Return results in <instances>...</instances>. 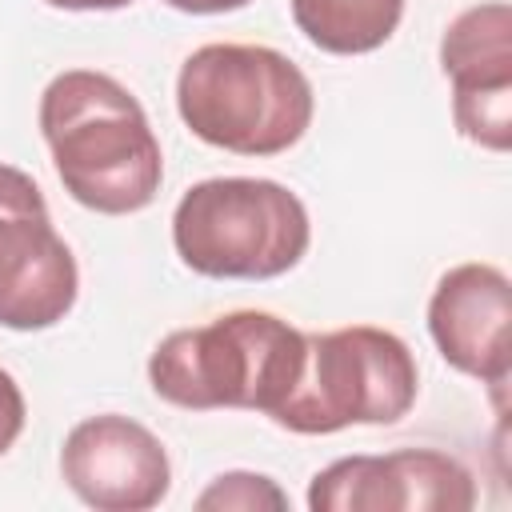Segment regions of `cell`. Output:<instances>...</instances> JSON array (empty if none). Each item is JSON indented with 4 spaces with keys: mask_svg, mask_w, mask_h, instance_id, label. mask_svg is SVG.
<instances>
[{
    "mask_svg": "<svg viewBox=\"0 0 512 512\" xmlns=\"http://www.w3.org/2000/svg\"><path fill=\"white\" fill-rule=\"evenodd\" d=\"M76 292L80 268L40 184L0 164V328L44 332L72 312Z\"/></svg>",
    "mask_w": 512,
    "mask_h": 512,
    "instance_id": "8992f818",
    "label": "cell"
},
{
    "mask_svg": "<svg viewBox=\"0 0 512 512\" xmlns=\"http://www.w3.org/2000/svg\"><path fill=\"white\" fill-rule=\"evenodd\" d=\"M52 8H64V12H116V8H128L136 0H44Z\"/></svg>",
    "mask_w": 512,
    "mask_h": 512,
    "instance_id": "9a60e30c",
    "label": "cell"
},
{
    "mask_svg": "<svg viewBox=\"0 0 512 512\" xmlns=\"http://www.w3.org/2000/svg\"><path fill=\"white\" fill-rule=\"evenodd\" d=\"M40 136L64 192L100 216L144 212L164 180L160 140L140 100L108 72L68 68L40 92Z\"/></svg>",
    "mask_w": 512,
    "mask_h": 512,
    "instance_id": "6da1fadb",
    "label": "cell"
},
{
    "mask_svg": "<svg viewBox=\"0 0 512 512\" xmlns=\"http://www.w3.org/2000/svg\"><path fill=\"white\" fill-rule=\"evenodd\" d=\"M184 128L236 156H280L312 124L316 96L296 60L268 44H204L176 72Z\"/></svg>",
    "mask_w": 512,
    "mask_h": 512,
    "instance_id": "7a4b0ae2",
    "label": "cell"
},
{
    "mask_svg": "<svg viewBox=\"0 0 512 512\" xmlns=\"http://www.w3.org/2000/svg\"><path fill=\"white\" fill-rule=\"evenodd\" d=\"M472 504V472L436 448L340 456L308 484L312 512H468Z\"/></svg>",
    "mask_w": 512,
    "mask_h": 512,
    "instance_id": "52a82bcc",
    "label": "cell"
},
{
    "mask_svg": "<svg viewBox=\"0 0 512 512\" xmlns=\"http://www.w3.org/2000/svg\"><path fill=\"white\" fill-rule=\"evenodd\" d=\"M428 336L444 364L480 380L508 384L512 372V284L496 264L468 260L448 268L428 296Z\"/></svg>",
    "mask_w": 512,
    "mask_h": 512,
    "instance_id": "30bf717a",
    "label": "cell"
},
{
    "mask_svg": "<svg viewBox=\"0 0 512 512\" xmlns=\"http://www.w3.org/2000/svg\"><path fill=\"white\" fill-rule=\"evenodd\" d=\"M196 508L204 512H288V496L276 488L272 476L260 472H220L200 496Z\"/></svg>",
    "mask_w": 512,
    "mask_h": 512,
    "instance_id": "7c38bea8",
    "label": "cell"
},
{
    "mask_svg": "<svg viewBox=\"0 0 512 512\" xmlns=\"http://www.w3.org/2000/svg\"><path fill=\"white\" fill-rule=\"evenodd\" d=\"M60 476L96 512H148L172 488L160 436L120 412L88 416L64 436Z\"/></svg>",
    "mask_w": 512,
    "mask_h": 512,
    "instance_id": "9c48e42d",
    "label": "cell"
},
{
    "mask_svg": "<svg viewBox=\"0 0 512 512\" xmlns=\"http://www.w3.org/2000/svg\"><path fill=\"white\" fill-rule=\"evenodd\" d=\"M420 392L412 348L376 324L304 332V360L272 424L296 436H328L352 424H396Z\"/></svg>",
    "mask_w": 512,
    "mask_h": 512,
    "instance_id": "5b68a950",
    "label": "cell"
},
{
    "mask_svg": "<svg viewBox=\"0 0 512 512\" xmlns=\"http://www.w3.org/2000/svg\"><path fill=\"white\" fill-rule=\"evenodd\" d=\"M404 0H292L300 36L332 56H368L400 28Z\"/></svg>",
    "mask_w": 512,
    "mask_h": 512,
    "instance_id": "8fae6325",
    "label": "cell"
},
{
    "mask_svg": "<svg viewBox=\"0 0 512 512\" xmlns=\"http://www.w3.org/2000/svg\"><path fill=\"white\" fill-rule=\"evenodd\" d=\"M308 244V208L280 180L212 176L172 208V248L208 280H276L304 260Z\"/></svg>",
    "mask_w": 512,
    "mask_h": 512,
    "instance_id": "277c9868",
    "label": "cell"
},
{
    "mask_svg": "<svg viewBox=\"0 0 512 512\" xmlns=\"http://www.w3.org/2000/svg\"><path fill=\"white\" fill-rule=\"evenodd\" d=\"M164 4L176 12H188V16H220V12H236L252 0H164Z\"/></svg>",
    "mask_w": 512,
    "mask_h": 512,
    "instance_id": "5bb4252c",
    "label": "cell"
},
{
    "mask_svg": "<svg viewBox=\"0 0 512 512\" xmlns=\"http://www.w3.org/2000/svg\"><path fill=\"white\" fill-rule=\"evenodd\" d=\"M440 72L452 84V120L464 140L508 152L512 144V8L484 0L440 36Z\"/></svg>",
    "mask_w": 512,
    "mask_h": 512,
    "instance_id": "ba28073f",
    "label": "cell"
},
{
    "mask_svg": "<svg viewBox=\"0 0 512 512\" xmlns=\"http://www.w3.org/2000/svg\"><path fill=\"white\" fill-rule=\"evenodd\" d=\"M304 332L276 312L240 308L196 328L168 332L148 356V384L164 404L188 412L248 408L272 416L292 392Z\"/></svg>",
    "mask_w": 512,
    "mask_h": 512,
    "instance_id": "3957f363",
    "label": "cell"
},
{
    "mask_svg": "<svg viewBox=\"0 0 512 512\" xmlns=\"http://www.w3.org/2000/svg\"><path fill=\"white\" fill-rule=\"evenodd\" d=\"M24 420H28L24 392H20V384L12 380V372H4V368H0V456L20 440Z\"/></svg>",
    "mask_w": 512,
    "mask_h": 512,
    "instance_id": "4fadbf2b",
    "label": "cell"
}]
</instances>
